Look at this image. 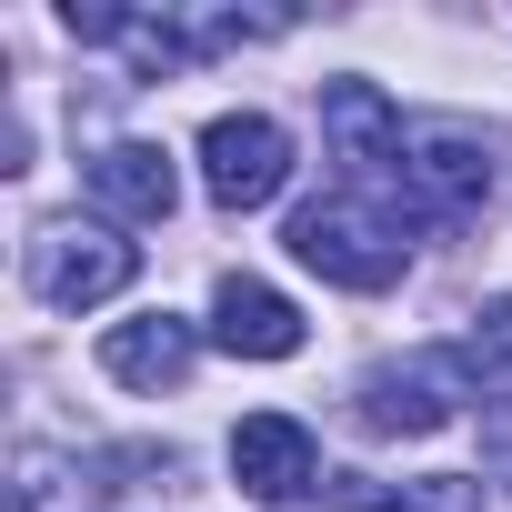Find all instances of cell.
Wrapping results in <instances>:
<instances>
[{"label":"cell","instance_id":"6da1fadb","mask_svg":"<svg viewBox=\"0 0 512 512\" xmlns=\"http://www.w3.org/2000/svg\"><path fill=\"white\" fill-rule=\"evenodd\" d=\"M412 221L392 211V201H362V191H332V201H302L292 211V262L302 272H322L332 292H392L402 282V262H412V241H402Z\"/></svg>","mask_w":512,"mask_h":512},{"label":"cell","instance_id":"7a4b0ae2","mask_svg":"<svg viewBox=\"0 0 512 512\" xmlns=\"http://www.w3.org/2000/svg\"><path fill=\"white\" fill-rule=\"evenodd\" d=\"M21 272H31V292H41L51 312H91V302L131 292L141 251H131L111 221H41L31 251H21Z\"/></svg>","mask_w":512,"mask_h":512},{"label":"cell","instance_id":"3957f363","mask_svg":"<svg viewBox=\"0 0 512 512\" xmlns=\"http://www.w3.org/2000/svg\"><path fill=\"white\" fill-rule=\"evenodd\" d=\"M322 141H332V161L352 171V191H362V201H382V191H392V211H402L412 131H402V111H392L372 81H332V91H322ZM402 221H412V211H402Z\"/></svg>","mask_w":512,"mask_h":512},{"label":"cell","instance_id":"277c9868","mask_svg":"<svg viewBox=\"0 0 512 512\" xmlns=\"http://www.w3.org/2000/svg\"><path fill=\"white\" fill-rule=\"evenodd\" d=\"M282 181H292V131L272 111H221L201 131V191L221 211H262V201H282Z\"/></svg>","mask_w":512,"mask_h":512},{"label":"cell","instance_id":"5b68a950","mask_svg":"<svg viewBox=\"0 0 512 512\" xmlns=\"http://www.w3.org/2000/svg\"><path fill=\"white\" fill-rule=\"evenodd\" d=\"M492 191H502V171L482 161L472 131H442V121L412 131V161H402V211L412 221H482Z\"/></svg>","mask_w":512,"mask_h":512},{"label":"cell","instance_id":"8992f818","mask_svg":"<svg viewBox=\"0 0 512 512\" xmlns=\"http://www.w3.org/2000/svg\"><path fill=\"white\" fill-rule=\"evenodd\" d=\"M362 432H442L462 402H472V372L462 352H402L382 372H362Z\"/></svg>","mask_w":512,"mask_h":512},{"label":"cell","instance_id":"52a82bcc","mask_svg":"<svg viewBox=\"0 0 512 512\" xmlns=\"http://www.w3.org/2000/svg\"><path fill=\"white\" fill-rule=\"evenodd\" d=\"M312 472H322V442H312L292 412H241V422H231V482H241L251 502H292Z\"/></svg>","mask_w":512,"mask_h":512},{"label":"cell","instance_id":"ba28073f","mask_svg":"<svg viewBox=\"0 0 512 512\" xmlns=\"http://www.w3.org/2000/svg\"><path fill=\"white\" fill-rule=\"evenodd\" d=\"M81 191H91L111 221H171V211H181V171H171L161 141H111V151H91V161H81Z\"/></svg>","mask_w":512,"mask_h":512},{"label":"cell","instance_id":"9c48e42d","mask_svg":"<svg viewBox=\"0 0 512 512\" xmlns=\"http://www.w3.org/2000/svg\"><path fill=\"white\" fill-rule=\"evenodd\" d=\"M211 342L241 352V362H292V352H302V312H292L272 282L231 272V282L211 292Z\"/></svg>","mask_w":512,"mask_h":512},{"label":"cell","instance_id":"30bf717a","mask_svg":"<svg viewBox=\"0 0 512 512\" xmlns=\"http://www.w3.org/2000/svg\"><path fill=\"white\" fill-rule=\"evenodd\" d=\"M191 352H201V332H191L181 312H141V322H111V332H101V372H111L121 392H171V382L191 372Z\"/></svg>","mask_w":512,"mask_h":512},{"label":"cell","instance_id":"8fae6325","mask_svg":"<svg viewBox=\"0 0 512 512\" xmlns=\"http://www.w3.org/2000/svg\"><path fill=\"white\" fill-rule=\"evenodd\" d=\"M452 352H462V372H472V392H482V402H512V292H502V302H482V312H472V332H462Z\"/></svg>","mask_w":512,"mask_h":512},{"label":"cell","instance_id":"7c38bea8","mask_svg":"<svg viewBox=\"0 0 512 512\" xmlns=\"http://www.w3.org/2000/svg\"><path fill=\"white\" fill-rule=\"evenodd\" d=\"M372 512H482V482L472 472H422V482H392Z\"/></svg>","mask_w":512,"mask_h":512}]
</instances>
